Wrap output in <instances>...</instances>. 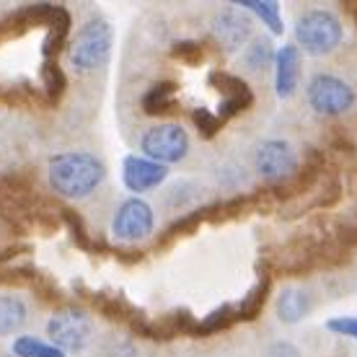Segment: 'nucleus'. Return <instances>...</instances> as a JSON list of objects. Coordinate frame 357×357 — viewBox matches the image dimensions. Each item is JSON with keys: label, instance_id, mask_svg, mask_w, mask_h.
Instances as JSON below:
<instances>
[{"label": "nucleus", "instance_id": "obj_19", "mask_svg": "<svg viewBox=\"0 0 357 357\" xmlns=\"http://www.w3.org/2000/svg\"><path fill=\"white\" fill-rule=\"evenodd\" d=\"M236 321H238L236 305L225 303V305H220V308H215V311L207 313L202 321H197L195 331H192V337H210V334H218V331L231 329Z\"/></svg>", "mask_w": 357, "mask_h": 357}, {"label": "nucleus", "instance_id": "obj_10", "mask_svg": "<svg viewBox=\"0 0 357 357\" xmlns=\"http://www.w3.org/2000/svg\"><path fill=\"white\" fill-rule=\"evenodd\" d=\"M213 34L225 52H236L251 39V18L241 8H223L213 18Z\"/></svg>", "mask_w": 357, "mask_h": 357}, {"label": "nucleus", "instance_id": "obj_11", "mask_svg": "<svg viewBox=\"0 0 357 357\" xmlns=\"http://www.w3.org/2000/svg\"><path fill=\"white\" fill-rule=\"evenodd\" d=\"M169 176V169L151 161L145 155H127L122 161V181L135 195H143L148 189H155Z\"/></svg>", "mask_w": 357, "mask_h": 357}, {"label": "nucleus", "instance_id": "obj_22", "mask_svg": "<svg viewBox=\"0 0 357 357\" xmlns=\"http://www.w3.org/2000/svg\"><path fill=\"white\" fill-rule=\"evenodd\" d=\"M10 352L16 357H65L63 349H57L54 344H50V342L36 340V337H29V334L16 337Z\"/></svg>", "mask_w": 357, "mask_h": 357}, {"label": "nucleus", "instance_id": "obj_24", "mask_svg": "<svg viewBox=\"0 0 357 357\" xmlns=\"http://www.w3.org/2000/svg\"><path fill=\"white\" fill-rule=\"evenodd\" d=\"M275 63V52H272V42L269 39H261L257 36L249 47H246V52H243V65L249 68V70H264L267 65Z\"/></svg>", "mask_w": 357, "mask_h": 357}, {"label": "nucleus", "instance_id": "obj_6", "mask_svg": "<svg viewBox=\"0 0 357 357\" xmlns=\"http://www.w3.org/2000/svg\"><path fill=\"white\" fill-rule=\"evenodd\" d=\"M91 334H93V324L86 311L78 308H65L57 311L47 324V337L50 344H54L63 352H83L89 347Z\"/></svg>", "mask_w": 357, "mask_h": 357}, {"label": "nucleus", "instance_id": "obj_7", "mask_svg": "<svg viewBox=\"0 0 357 357\" xmlns=\"http://www.w3.org/2000/svg\"><path fill=\"white\" fill-rule=\"evenodd\" d=\"M254 169L269 187H277L287 178H293L301 169L298 153L285 140H264L254 153Z\"/></svg>", "mask_w": 357, "mask_h": 357}, {"label": "nucleus", "instance_id": "obj_27", "mask_svg": "<svg viewBox=\"0 0 357 357\" xmlns=\"http://www.w3.org/2000/svg\"><path fill=\"white\" fill-rule=\"evenodd\" d=\"M101 357H140V352L130 337H109L101 344Z\"/></svg>", "mask_w": 357, "mask_h": 357}, {"label": "nucleus", "instance_id": "obj_32", "mask_svg": "<svg viewBox=\"0 0 357 357\" xmlns=\"http://www.w3.org/2000/svg\"><path fill=\"white\" fill-rule=\"evenodd\" d=\"M112 254L122 261H140L143 259V254H140V251H130V249H116V251H112Z\"/></svg>", "mask_w": 357, "mask_h": 357}, {"label": "nucleus", "instance_id": "obj_21", "mask_svg": "<svg viewBox=\"0 0 357 357\" xmlns=\"http://www.w3.org/2000/svg\"><path fill=\"white\" fill-rule=\"evenodd\" d=\"M42 89H45L47 104H57L68 89V78L54 60H45V65H42Z\"/></svg>", "mask_w": 357, "mask_h": 357}, {"label": "nucleus", "instance_id": "obj_9", "mask_svg": "<svg viewBox=\"0 0 357 357\" xmlns=\"http://www.w3.org/2000/svg\"><path fill=\"white\" fill-rule=\"evenodd\" d=\"M207 81L213 83L215 89H218V93L223 96V104H220V112H218L223 125L228 119H233L236 114L246 112V109L254 104V93H251V89L246 86V81L238 78V75H231V73H223V70H213Z\"/></svg>", "mask_w": 357, "mask_h": 357}, {"label": "nucleus", "instance_id": "obj_20", "mask_svg": "<svg viewBox=\"0 0 357 357\" xmlns=\"http://www.w3.org/2000/svg\"><path fill=\"white\" fill-rule=\"evenodd\" d=\"M26 321V305L18 295H0V337H8Z\"/></svg>", "mask_w": 357, "mask_h": 357}, {"label": "nucleus", "instance_id": "obj_14", "mask_svg": "<svg viewBox=\"0 0 357 357\" xmlns=\"http://www.w3.org/2000/svg\"><path fill=\"white\" fill-rule=\"evenodd\" d=\"M311 311V298L298 290V287H285L277 295V319L282 324H298L303 321Z\"/></svg>", "mask_w": 357, "mask_h": 357}, {"label": "nucleus", "instance_id": "obj_1", "mask_svg": "<svg viewBox=\"0 0 357 357\" xmlns=\"http://www.w3.org/2000/svg\"><path fill=\"white\" fill-rule=\"evenodd\" d=\"M47 176L54 195L65 199H83L101 187V181L107 178V166L93 153L68 151L50 158Z\"/></svg>", "mask_w": 357, "mask_h": 357}, {"label": "nucleus", "instance_id": "obj_12", "mask_svg": "<svg viewBox=\"0 0 357 357\" xmlns=\"http://www.w3.org/2000/svg\"><path fill=\"white\" fill-rule=\"evenodd\" d=\"M197 326V319L187 308H178V311H171L166 316H158V319H151L148 321V329H145V340L153 342H169L176 340L181 334H192Z\"/></svg>", "mask_w": 357, "mask_h": 357}, {"label": "nucleus", "instance_id": "obj_31", "mask_svg": "<svg viewBox=\"0 0 357 357\" xmlns=\"http://www.w3.org/2000/svg\"><path fill=\"white\" fill-rule=\"evenodd\" d=\"M264 357H301V352L290 342H272L267 352H264Z\"/></svg>", "mask_w": 357, "mask_h": 357}, {"label": "nucleus", "instance_id": "obj_16", "mask_svg": "<svg viewBox=\"0 0 357 357\" xmlns=\"http://www.w3.org/2000/svg\"><path fill=\"white\" fill-rule=\"evenodd\" d=\"M176 83L163 81L155 83L148 93L143 96V112L145 114H169L176 109Z\"/></svg>", "mask_w": 357, "mask_h": 357}, {"label": "nucleus", "instance_id": "obj_15", "mask_svg": "<svg viewBox=\"0 0 357 357\" xmlns=\"http://www.w3.org/2000/svg\"><path fill=\"white\" fill-rule=\"evenodd\" d=\"M269 290H272V275L269 272H261V277L257 280V285L251 287L249 295L243 298L241 303L236 305V313H238V321H254L261 313L264 303L269 298Z\"/></svg>", "mask_w": 357, "mask_h": 357}, {"label": "nucleus", "instance_id": "obj_8", "mask_svg": "<svg viewBox=\"0 0 357 357\" xmlns=\"http://www.w3.org/2000/svg\"><path fill=\"white\" fill-rule=\"evenodd\" d=\"M153 223H155L153 207L140 197H130V199H125L122 205L116 207L114 220H112V233L119 241L135 243L151 236Z\"/></svg>", "mask_w": 357, "mask_h": 357}, {"label": "nucleus", "instance_id": "obj_4", "mask_svg": "<svg viewBox=\"0 0 357 357\" xmlns=\"http://www.w3.org/2000/svg\"><path fill=\"white\" fill-rule=\"evenodd\" d=\"M305 96H308V104H311L313 112L321 116L347 114L357 101L355 89H352L347 81H342L337 75H329V73L316 75V78L308 83Z\"/></svg>", "mask_w": 357, "mask_h": 357}, {"label": "nucleus", "instance_id": "obj_18", "mask_svg": "<svg viewBox=\"0 0 357 357\" xmlns=\"http://www.w3.org/2000/svg\"><path fill=\"white\" fill-rule=\"evenodd\" d=\"M60 220L65 223V228L70 231V238L75 241V246L83 251H101L107 249L104 243H98L93 236L89 233V228H86V223H83V218L73 207H60Z\"/></svg>", "mask_w": 357, "mask_h": 357}, {"label": "nucleus", "instance_id": "obj_23", "mask_svg": "<svg viewBox=\"0 0 357 357\" xmlns=\"http://www.w3.org/2000/svg\"><path fill=\"white\" fill-rule=\"evenodd\" d=\"M236 6H241V8L251 10V13H257V16L264 21L269 26L272 34H282V18H280V6L272 3V0H241V3H236Z\"/></svg>", "mask_w": 357, "mask_h": 357}, {"label": "nucleus", "instance_id": "obj_17", "mask_svg": "<svg viewBox=\"0 0 357 357\" xmlns=\"http://www.w3.org/2000/svg\"><path fill=\"white\" fill-rule=\"evenodd\" d=\"M70 26H73L70 13H68L65 8H60L57 10V16H54V21L47 26V36H45V42H42V54H45V60H52L54 54L63 50L65 42H68V36H70Z\"/></svg>", "mask_w": 357, "mask_h": 357}, {"label": "nucleus", "instance_id": "obj_28", "mask_svg": "<svg viewBox=\"0 0 357 357\" xmlns=\"http://www.w3.org/2000/svg\"><path fill=\"white\" fill-rule=\"evenodd\" d=\"M171 54L187 65H197L205 60V45L202 42H176Z\"/></svg>", "mask_w": 357, "mask_h": 357}, {"label": "nucleus", "instance_id": "obj_2", "mask_svg": "<svg viewBox=\"0 0 357 357\" xmlns=\"http://www.w3.org/2000/svg\"><path fill=\"white\" fill-rule=\"evenodd\" d=\"M114 31L104 18H89L70 42L68 60L78 73H91L109 60Z\"/></svg>", "mask_w": 357, "mask_h": 357}, {"label": "nucleus", "instance_id": "obj_30", "mask_svg": "<svg viewBox=\"0 0 357 357\" xmlns=\"http://www.w3.org/2000/svg\"><path fill=\"white\" fill-rule=\"evenodd\" d=\"M326 329L340 334V337H349V340L357 342V316H337V319H329Z\"/></svg>", "mask_w": 357, "mask_h": 357}, {"label": "nucleus", "instance_id": "obj_13", "mask_svg": "<svg viewBox=\"0 0 357 357\" xmlns=\"http://www.w3.org/2000/svg\"><path fill=\"white\" fill-rule=\"evenodd\" d=\"M301 81V52L295 45H285L275 54V89L280 98H290Z\"/></svg>", "mask_w": 357, "mask_h": 357}, {"label": "nucleus", "instance_id": "obj_5", "mask_svg": "<svg viewBox=\"0 0 357 357\" xmlns=\"http://www.w3.org/2000/svg\"><path fill=\"white\" fill-rule=\"evenodd\" d=\"M145 158L169 166V163H178L187 158L189 153V135L181 125L174 122H163L151 130H145L143 140H140Z\"/></svg>", "mask_w": 357, "mask_h": 357}, {"label": "nucleus", "instance_id": "obj_25", "mask_svg": "<svg viewBox=\"0 0 357 357\" xmlns=\"http://www.w3.org/2000/svg\"><path fill=\"white\" fill-rule=\"evenodd\" d=\"M192 122H195V127L199 130V135H202L205 140L215 137V135L220 132V127H223L220 116L215 114V112H210V109H205V107H199V109L192 112Z\"/></svg>", "mask_w": 357, "mask_h": 357}, {"label": "nucleus", "instance_id": "obj_29", "mask_svg": "<svg viewBox=\"0 0 357 357\" xmlns=\"http://www.w3.org/2000/svg\"><path fill=\"white\" fill-rule=\"evenodd\" d=\"M31 290H34L42 301H47V303H57V301H63V290L54 285L50 277L45 275H36L34 282H31Z\"/></svg>", "mask_w": 357, "mask_h": 357}, {"label": "nucleus", "instance_id": "obj_26", "mask_svg": "<svg viewBox=\"0 0 357 357\" xmlns=\"http://www.w3.org/2000/svg\"><path fill=\"white\" fill-rule=\"evenodd\" d=\"M202 220H207L205 207H202V210H195V213H189V215H184L181 220H176V223L166 231V238H163V241L169 243V241H174V238H178V236H189V233H195V228L202 223Z\"/></svg>", "mask_w": 357, "mask_h": 357}, {"label": "nucleus", "instance_id": "obj_3", "mask_svg": "<svg viewBox=\"0 0 357 357\" xmlns=\"http://www.w3.org/2000/svg\"><path fill=\"white\" fill-rule=\"evenodd\" d=\"M342 36H344L342 21L331 10H305L303 16L298 18V24H295L298 45L303 47L308 54H313V57L331 54L342 45Z\"/></svg>", "mask_w": 357, "mask_h": 357}, {"label": "nucleus", "instance_id": "obj_33", "mask_svg": "<svg viewBox=\"0 0 357 357\" xmlns=\"http://www.w3.org/2000/svg\"><path fill=\"white\" fill-rule=\"evenodd\" d=\"M349 10H352V16H355V21H357V3H349Z\"/></svg>", "mask_w": 357, "mask_h": 357}]
</instances>
